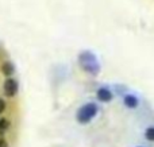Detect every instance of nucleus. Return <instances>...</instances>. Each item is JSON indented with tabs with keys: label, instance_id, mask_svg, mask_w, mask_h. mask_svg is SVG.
<instances>
[{
	"label": "nucleus",
	"instance_id": "nucleus-1",
	"mask_svg": "<svg viewBox=\"0 0 154 147\" xmlns=\"http://www.w3.org/2000/svg\"><path fill=\"white\" fill-rule=\"evenodd\" d=\"M97 111H99V108L95 103H87V104H84L79 111H77V115H76L77 122L81 124L89 123V122L96 116Z\"/></svg>",
	"mask_w": 154,
	"mask_h": 147
},
{
	"label": "nucleus",
	"instance_id": "nucleus-5",
	"mask_svg": "<svg viewBox=\"0 0 154 147\" xmlns=\"http://www.w3.org/2000/svg\"><path fill=\"white\" fill-rule=\"evenodd\" d=\"M2 72L4 76H7V77H11V76L14 74V72H15V68H14V64L10 61H5L3 62L2 65Z\"/></svg>",
	"mask_w": 154,
	"mask_h": 147
},
{
	"label": "nucleus",
	"instance_id": "nucleus-10",
	"mask_svg": "<svg viewBox=\"0 0 154 147\" xmlns=\"http://www.w3.org/2000/svg\"><path fill=\"white\" fill-rule=\"evenodd\" d=\"M0 147H8L7 140H5V139H0Z\"/></svg>",
	"mask_w": 154,
	"mask_h": 147
},
{
	"label": "nucleus",
	"instance_id": "nucleus-6",
	"mask_svg": "<svg viewBox=\"0 0 154 147\" xmlns=\"http://www.w3.org/2000/svg\"><path fill=\"white\" fill-rule=\"evenodd\" d=\"M123 103H125V105L127 108H137L138 107V99H137L135 96H133V94H127V96H125V99H123Z\"/></svg>",
	"mask_w": 154,
	"mask_h": 147
},
{
	"label": "nucleus",
	"instance_id": "nucleus-4",
	"mask_svg": "<svg viewBox=\"0 0 154 147\" xmlns=\"http://www.w3.org/2000/svg\"><path fill=\"white\" fill-rule=\"evenodd\" d=\"M96 96H97V99L100 100V101H104V103H108L112 100V93L109 89L107 88H100L97 91V93H96Z\"/></svg>",
	"mask_w": 154,
	"mask_h": 147
},
{
	"label": "nucleus",
	"instance_id": "nucleus-8",
	"mask_svg": "<svg viewBox=\"0 0 154 147\" xmlns=\"http://www.w3.org/2000/svg\"><path fill=\"white\" fill-rule=\"evenodd\" d=\"M145 136H146L147 140L154 142V127H150V128H147L146 131H145Z\"/></svg>",
	"mask_w": 154,
	"mask_h": 147
},
{
	"label": "nucleus",
	"instance_id": "nucleus-11",
	"mask_svg": "<svg viewBox=\"0 0 154 147\" xmlns=\"http://www.w3.org/2000/svg\"><path fill=\"white\" fill-rule=\"evenodd\" d=\"M139 147H141V146H139Z\"/></svg>",
	"mask_w": 154,
	"mask_h": 147
},
{
	"label": "nucleus",
	"instance_id": "nucleus-2",
	"mask_svg": "<svg viewBox=\"0 0 154 147\" xmlns=\"http://www.w3.org/2000/svg\"><path fill=\"white\" fill-rule=\"evenodd\" d=\"M80 64H82V66H84V69L87 72L93 73V74H96L100 70L97 61L95 59V56L91 53H82L80 56Z\"/></svg>",
	"mask_w": 154,
	"mask_h": 147
},
{
	"label": "nucleus",
	"instance_id": "nucleus-9",
	"mask_svg": "<svg viewBox=\"0 0 154 147\" xmlns=\"http://www.w3.org/2000/svg\"><path fill=\"white\" fill-rule=\"evenodd\" d=\"M4 110H5V101L3 99H0V113L4 112Z\"/></svg>",
	"mask_w": 154,
	"mask_h": 147
},
{
	"label": "nucleus",
	"instance_id": "nucleus-7",
	"mask_svg": "<svg viewBox=\"0 0 154 147\" xmlns=\"http://www.w3.org/2000/svg\"><path fill=\"white\" fill-rule=\"evenodd\" d=\"M10 128V120L5 118H2L0 119V135L5 134V131Z\"/></svg>",
	"mask_w": 154,
	"mask_h": 147
},
{
	"label": "nucleus",
	"instance_id": "nucleus-3",
	"mask_svg": "<svg viewBox=\"0 0 154 147\" xmlns=\"http://www.w3.org/2000/svg\"><path fill=\"white\" fill-rule=\"evenodd\" d=\"M18 81L12 77H8L7 80L4 81V85H3V91H4V94L7 97H14L16 93H18Z\"/></svg>",
	"mask_w": 154,
	"mask_h": 147
}]
</instances>
